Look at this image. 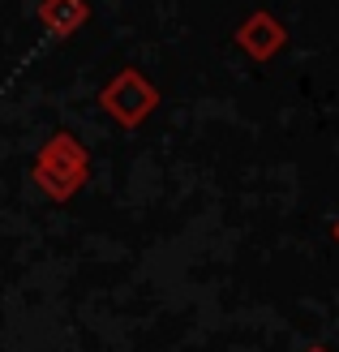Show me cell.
<instances>
[{"mask_svg": "<svg viewBox=\"0 0 339 352\" xmlns=\"http://www.w3.org/2000/svg\"><path fill=\"white\" fill-rule=\"evenodd\" d=\"M30 176H34V185H39L47 198L69 202L86 185V176H91V160H86V151H82V142L74 133H56V138H47V142L39 146Z\"/></svg>", "mask_w": 339, "mask_h": 352, "instance_id": "6da1fadb", "label": "cell"}, {"mask_svg": "<svg viewBox=\"0 0 339 352\" xmlns=\"http://www.w3.org/2000/svg\"><path fill=\"white\" fill-rule=\"evenodd\" d=\"M99 103H103V112H108L116 125L138 129L142 120L155 112L159 91L146 82V74H138V69H120V74L99 91Z\"/></svg>", "mask_w": 339, "mask_h": 352, "instance_id": "7a4b0ae2", "label": "cell"}, {"mask_svg": "<svg viewBox=\"0 0 339 352\" xmlns=\"http://www.w3.org/2000/svg\"><path fill=\"white\" fill-rule=\"evenodd\" d=\"M237 43L254 60H271L275 52H283V43H288V30H283V22L275 13H249L237 30Z\"/></svg>", "mask_w": 339, "mask_h": 352, "instance_id": "3957f363", "label": "cell"}, {"mask_svg": "<svg viewBox=\"0 0 339 352\" xmlns=\"http://www.w3.org/2000/svg\"><path fill=\"white\" fill-rule=\"evenodd\" d=\"M39 22L56 34V39H69L78 34L86 22V0H39Z\"/></svg>", "mask_w": 339, "mask_h": 352, "instance_id": "277c9868", "label": "cell"}, {"mask_svg": "<svg viewBox=\"0 0 339 352\" xmlns=\"http://www.w3.org/2000/svg\"><path fill=\"white\" fill-rule=\"evenodd\" d=\"M331 232H335V241H339V219H335V223H331Z\"/></svg>", "mask_w": 339, "mask_h": 352, "instance_id": "5b68a950", "label": "cell"}, {"mask_svg": "<svg viewBox=\"0 0 339 352\" xmlns=\"http://www.w3.org/2000/svg\"><path fill=\"white\" fill-rule=\"evenodd\" d=\"M309 352H327V348H309Z\"/></svg>", "mask_w": 339, "mask_h": 352, "instance_id": "8992f818", "label": "cell"}]
</instances>
